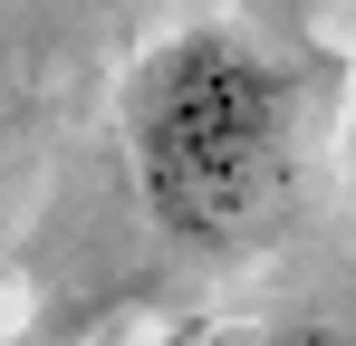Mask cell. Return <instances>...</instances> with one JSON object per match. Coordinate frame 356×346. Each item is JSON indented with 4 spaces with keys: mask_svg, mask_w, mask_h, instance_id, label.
I'll use <instances>...</instances> for the list:
<instances>
[{
    "mask_svg": "<svg viewBox=\"0 0 356 346\" xmlns=\"http://www.w3.org/2000/svg\"><path fill=\"white\" fill-rule=\"evenodd\" d=\"M241 346H356V337L327 327V318H270V327H250Z\"/></svg>",
    "mask_w": 356,
    "mask_h": 346,
    "instance_id": "obj_2",
    "label": "cell"
},
{
    "mask_svg": "<svg viewBox=\"0 0 356 346\" xmlns=\"http://www.w3.org/2000/svg\"><path fill=\"white\" fill-rule=\"evenodd\" d=\"M125 164L183 250H250L289 202V77L232 19H193L125 67Z\"/></svg>",
    "mask_w": 356,
    "mask_h": 346,
    "instance_id": "obj_1",
    "label": "cell"
},
{
    "mask_svg": "<svg viewBox=\"0 0 356 346\" xmlns=\"http://www.w3.org/2000/svg\"><path fill=\"white\" fill-rule=\"evenodd\" d=\"M347 183H356V145H347Z\"/></svg>",
    "mask_w": 356,
    "mask_h": 346,
    "instance_id": "obj_3",
    "label": "cell"
}]
</instances>
